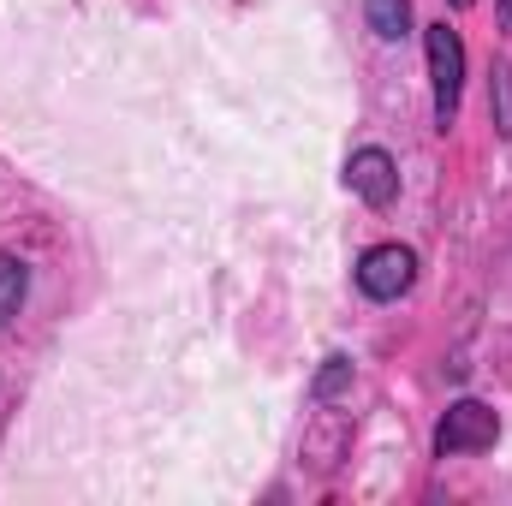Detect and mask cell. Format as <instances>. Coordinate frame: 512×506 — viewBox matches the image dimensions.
<instances>
[{"instance_id":"obj_2","label":"cell","mask_w":512,"mask_h":506,"mask_svg":"<svg viewBox=\"0 0 512 506\" xmlns=\"http://www.w3.org/2000/svg\"><path fill=\"white\" fill-rule=\"evenodd\" d=\"M501 441V417L483 405V399H459L447 405L441 429H435V453L441 459H465V453H489Z\"/></svg>"},{"instance_id":"obj_10","label":"cell","mask_w":512,"mask_h":506,"mask_svg":"<svg viewBox=\"0 0 512 506\" xmlns=\"http://www.w3.org/2000/svg\"><path fill=\"white\" fill-rule=\"evenodd\" d=\"M447 6H453V12H471V6H477V0H447Z\"/></svg>"},{"instance_id":"obj_9","label":"cell","mask_w":512,"mask_h":506,"mask_svg":"<svg viewBox=\"0 0 512 506\" xmlns=\"http://www.w3.org/2000/svg\"><path fill=\"white\" fill-rule=\"evenodd\" d=\"M501 30L512 36V0H501Z\"/></svg>"},{"instance_id":"obj_3","label":"cell","mask_w":512,"mask_h":506,"mask_svg":"<svg viewBox=\"0 0 512 506\" xmlns=\"http://www.w3.org/2000/svg\"><path fill=\"white\" fill-rule=\"evenodd\" d=\"M417 286V251L411 245H370L358 256V292L376 298V304H393Z\"/></svg>"},{"instance_id":"obj_1","label":"cell","mask_w":512,"mask_h":506,"mask_svg":"<svg viewBox=\"0 0 512 506\" xmlns=\"http://www.w3.org/2000/svg\"><path fill=\"white\" fill-rule=\"evenodd\" d=\"M423 54H429V90H435V126L453 131L459 120V90H465V42L459 30L441 18L423 30Z\"/></svg>"},{"instance_id":"obj_5","label":"cell","mask_w":512,"mask_h":506,"mask_svg":"<svg viewBox=\"0 0 512 506\" xmlns=\"http://www.w3.org/2000/svg\"><path fill=\"white\" fill-rule=\"evenodd\" d=\"M364 18L382 42H405L411 36V0H364Z\"/></svg>"},{"instance_id":"obj_4","label":"cell","mask_w":512,"mask_h":506,"mask_svg":"<svg viewBox=\"0 0 512 506\" xmlns=\"http://www.w3.org/2000/svg\"><path fill=\"white\" fill-rule=\"evenodd\" d=\"M346 185H352V197H364L370 209H387V203L399 197V167H393L387 149H358V155L346 161Z\"/></svg>"},{"instance_id":"obj_7","label":"cell","mask_w":512,"mask_h":506,"mask_svg":"<svg viewBox=\"0 0 512 506\" xmlns=\"http://www.w3.org/2000/svg\"><path fill=\"white\" fill-rule=\"evenodd\" d=\"M489 114H495V131L512 137V66L507 60H495V72H489Z\"/></svg>"},{"instance_id":"obj_8","label":"cell","mask_w":512,"mask_h":506,"mask_svg":"<svg viewBox=\"0 0 512 506\" xmlns=\"http://www.w3.org/2000/svg\"><path fill=\"white\" fill-rule=\"evenodd\" d=\"M352 387V364L346 358H322V370H316V399L328 405V399H340Z\"/></svg>"},{"instance_id":"obj_6","label":"cell","mask_w":512,"mask_h":506,"mask_svg":"<svg viewBox=\"0 0 512 506\" xmlns=\"http://www.w3.org/2000/svg\"><path fill=\"white\" fill-rule=\"evenodd\" d=\"M24 292H30V268H24L18 256L0 251V322H12V316H18Z\"/></svg>"}]
</instances>
